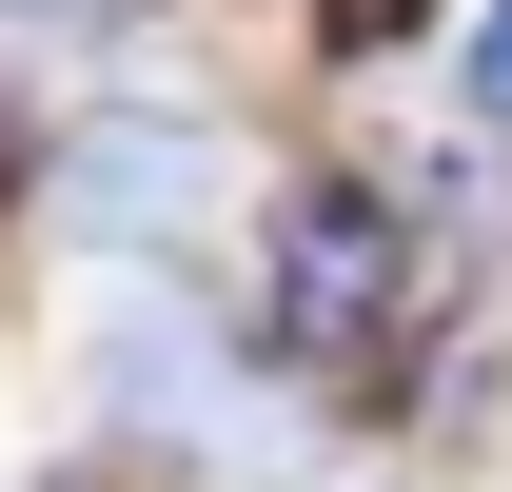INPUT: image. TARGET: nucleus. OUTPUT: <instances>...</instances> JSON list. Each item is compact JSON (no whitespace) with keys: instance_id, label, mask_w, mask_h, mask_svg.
I'll list each match as a JSON object with an SVG mask.
<instances>
[{"instance_id":"f257e3e1","label":"nucleus","mask_w":512,"mask_h":492,"mask_svg":"<svg viewBox=\"0 0 512 492\" xmlns=\"http://www.w3.org/2000/svg\"><path fill=\"white\" fill-rule=\"evenodd\" d=\"M276 355H316V374H355V355H394V315H414V217L394 197H355V178H316V197H276Z\"/></svg>"},{"instance_id":"f03ea898","label":"nucleus","mask_w":512,"mask_h":492,"mask_svg":"<svg viewBox=\"0 0 512 492\" xmlns=\"http://www.w3.org/2000/svg\"><path fill=\"white\" fill-rule=\"evenodd\" d=\"M60 217L99 256H178L197 217H217V138H197L178 99H99V119L60 138Z\"/></svg>"},{"instance_id":"7ed1b4c3","label":"nucleus","mask_w":512,"mask_h":492,"mask_svg":"<svg viewBox=\"0 0 512 492\" xmlns=\"http://www.w3.org/2000/svg\"><path fill=\"white\" fill-rule=\"evenodd\" d=\"M79 374H99V414H119L138 453H256L237 433V335H217L197 296H119Z\"/></svg>"},{"instance_id":"20e7f679","label":"nucleus","mask_w":512,"mask_h":492,"mask_svg":"<svg viewBox=\"0 0 512 492\" xmlns=\"http://www.w3.org/2000/svg\"><path fill=\"white\" fill-rule=\"evenodd\" d=\"M473 138H512V0L473 20Z\"/></svg>"},{"instance_id":"39448f33","label":"nucleus","mask_w":512,"mask_h":492,"mask_svg":"<svg viewBox=\"0 0 512 492\" xmlns=\"http://www.w3.org/2000/svg\"><path fill=\"white\" fill-rule=\"evenodd\" d=\"M0 20H20V0H0Z\"/></svg>"}]
</instances>
